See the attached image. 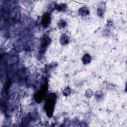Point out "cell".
<instances>
[{
	"label": "cell",
	"instance_id": "obj_2",
	"mask_svg": "<svg viewBox=\"0 0 127 127\" xmlns=\"http://www.w3.org/2000/svg\"><path fill=\"white\" fill-rule=\"evenodd\" d=\"M47 86L43 85L40 90H39L35 95V100L37 102H41L43 99L44 98V96L46 93Z\"/></svg>",
	"mask_w": 127,
	"mask_h": 127
},
{
	"label": "cell",
	"instance_id": "obj_13",
	"mask_svg": "<svg viewBox=\"0 0 127 127\" xmlns=\"http://www.w3.org/2000/svg\"><path fill=\"white\" fill-rule=\"evenodd\" d=\"M93 95V91H92L91 90L88 89V90H87L86 91L85 96H86L87 97H88V98L91 97Z\"/></svg>",
	"mask_w": 127,
	"mask_h": 127
},
{
	"label": "cell",
	"instance_id": "obj_8",
	"mask_svg": "<svg viewBox=\"0 0 127 127\" xmlns=\"http://www.w3.org/2000/svg\"><path fill=\"white\" fill-rule=\"evenodd\" d=\"M91 56L88 54H84L82 58V62L84 64H87L91 61Z\"/></svg>",
	"mask_w": 127,
	"mask_h": 127
},
{
	"label": "cell",
	"instance_id": "obj_3",
	"mask_svg": "<svg viewBox=\"0 0 127 127\" xmlns=\"http://www.w3.org/2000/svg\"><path fill=\"white\" fill-rule=\"evenodd\" d=\"M51 23V16L49 13H45L42 17L41 23L43 27H48Z\"/></svg>",
	"mask_w": 127,
	"mask_h": 127
},
{
	"label": "cell",
	"instance_id": "obj_7",
	"mask_svg": "<svg viewBox=\"0 0 127 127\" xmlns=\"http://www.w3.org/2000/svg\"><path fill=\"white\" fill-rule=\"evenodd\" d=\"M79 15L81 16H87L89 14V10L87 7L85 6H83L79 8L78 11Z\"/></svg>",
	"mask_w": 127,
	"mask_h": 127
},
{
	"label": "cell",
	"instance_id": "obj_5",
	"mask_svg": "<svg viewBox=\"0 0 127 127\" xmlns=\"http://www.w3.org/2000/svg\"><path fill=\"white\" fill-rule=\"evenodd\" d=\"M50 42H51L50 39L48 36H45L43 37L41 42V50L43 51H44L45 50V49L47 48V47L49 45Z\"/></svg>",
	"mask_w": 127,
	"mask_h": 127
},
{
	"label": "cell",
	"instance_id": "obj_9",
	"mask_svg": "<svg viewBox=\"0 0 127 127\" xmlns=\"http://www.w3.org/2000/svg\"><path fill=\"white\" fill-rule=\"evenodd\" d=\"M55 8L59 11H64L66 8V5L65 3H60L59 4H55Z\"/></svg>",
	"mask_w": 127,
	"mask_h": 127
},
{
	"label": "cell",
	"instance_id": "obj_6",
	"mask_svg": "<svg viewBox=\"0 0 127 127\" xmlns=\"http://www.w3.org/2000/svg\"><path fill=\"white\" fill-rule=\"evenodd\" d=\"M60 43L62 45H65L69 43V38L65 33H63L60 38Z\"/></svg>",
	"mask_w": 127,
	"mask_h": 127
},
{
	"label": "cell",
	"instance_id": "obj_1",
	"mask_svg": "<svg viewBox=\"0 0 127 127\" xmlns=\"http://www.w3.org/2000/svg\"><path fill=\"white\" fill-rule=\"evenodd\" d=\"M56 98L57 95L55 94L50 93L46 99L44 107L46 114L49 117H51L53 115Z\"/></svg>",
	"mask_w": 127,
	"mask_h": 127
},
{
	"label": "cell",
	"instance_id": "obj_11",
	"mask_svg": "<svg viewBox=\"0 0 127 127\" xmlns=\"http://www.w3.org/2000/svg\"><path fill=\"white\" fill-rule=\"evenodd\" d=\"M104 96V93L102 91H97L95 92V96L97 100L100 101L102 100Z\"/></svg>",
	"mask_w": 127,
	"mask_h": 127
},
{
	"label": "cell",
	"instance_id": "obj_10",
	"mask_svg": "<svg viewBox=\"0 0 127 127\" xmlns=\"http://www.w3.org/2000/svg\"><path fill=\"white\" fill-rule=\"evenodd\" d=\"M66 25H67L66 22L64 19L60 20L57 23V26H58V28L61 29L64 28L66 27Z\"/></svg>",
	"mask_w": 127,
	"mask_h": 127
},
{
	"label": "cell",
	"instance_id": "obj_4",
	"mask_svg": "<svg viewBox=\"0 0 127 127\" xmlns=\"http://www.w3.org/2000/svg\"><path fill=\"white\" fill-rule=\"evenodd\" d=\"M106 5L103 2H101L99 3L97 10V13L99 16L103 17L106 10Z\"/></svg>",
	"mask_w": 127,
	"mask_h": 127
},
{
	"label": "cell",
	"instance_id": "obj_12",
	"mask_svg": "<svg viewBox=\"0 0 127 127\" xmlns=\"http://www.w3.org/2000/svg\"><path fill=\"white\" fill-rule=\"evenodd\" d=\"M71 91L72 90H71V88H70V87H66L64 89V90L63 91V95L65 96H67L71 93Z\"/></svg>",
	"mask_w": 127,
	"mask_h": 127
}]
</instances>
